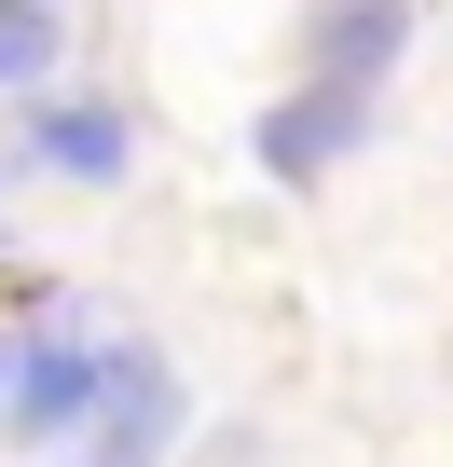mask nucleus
<instances>
[{"label": "nucleus", "instance_id": "obj_3", "mask_svg": "<svg viewBox=\"0 0 453 467\" xmlns=\"http://www.w3.org/2000/svg\"><path fill=\"white\" fill-rule=\"evenodd\" d=\"M357 138H371V83H316V69H303L275 110H248V151H262V179H275V192H316Z\"/></svg>", "mask_w": 453, "mask_h": 467}, {"label": "nucleus", "instance_id": "obj_6", "mask_svg": "<svg viewBox=\"0 0 453 467\" xmlns=\"http://www.w3.org/2000/svg\"><path fill=\"white\" fill-rule=\"evenodd\" d=\"M69 56V0H0V97H42Z\"/></svg>", "mask_w": 453, "mask_h": 467}, {"label": "nucleus", "instance_id": "obj_5", "mask_svg": "<svg viewBox=\"0 0 453 467\" xmlns=\"http://www.w3.org/2000/svg\"><path fill=\"white\" fill-rule=\"evenodd\" d=\"M412 28H426L412 0H316V15H303V69H316V83H371V97H385V69L412 56Z\"/></svg>", "mask_w": 453, "mask_h": 467}, {"label": "nucleus", "instance_id": "obj_7", "mask_svg": "<svg viewBox=\"0 0 453 467\" xmlns=\"http://www.w3.org/2000/svg\"><path fill=\"white\" fill-rule=\"evenodd\" d=\"M0 371H15V330H0Z\"/></svg>", "mask_w": 453, "mask_h": 467}, {"label": "nucleus", "instance_id": "obj_4", "mask_svg": "<svg viewBox=\"0 0 453 467\" xmlns=\"http://www.w3.org/2000/svg\"><path fill=\"white\" fill-rule=\"evenodd\" d=\"M15 165L110 192V179L138 165V110H124V97H69V83H42V97H15Z\"/></svg>", "mask_w": 453, "mask_h": 467}, {"label": "nucleus", "instance_id": "obj_1", "mask_svg": "<svg viewBox=\"0 0 453 467\" xmlns=\"http://www.w3.org/2000/svg\"><path fill=\"white\" fill-rule=\"evenodd\" d=\"M110 344H124V317H110V303H42V317L15 330V371H0V426H15L28 453H56V440L97 412Z\"/></svg>", "mask_w": 453, "mask_h": 467}, {"label": "nucleus", "instance_id": "obj_2", "mask_svg": "<svg viewBox=\"0 0 453 467\" xmlns=\"http://www.w3.org/2000/svg\"><path fill=\"white\" fill-rule=\"evenodd\" d=\"M179 440H192V385L124 330V344H110V385H97V412L56 440V467H179Z\"/></svg>", "mask_w": 453, "mask_h": 467}, {"label": "nucleus", "instance_id": "obj_8", "mask_svg": "<svg viewBox=\"0 0 453 467\" xmlns=\"http://www.w3.org/2000/svg\"><path fill=\"white\" fill-rule=\"evenodd\" d=\"M0 179H15V151H0Z\"/></svg>", "mask_w": 453, "mask_h": 467}]
</instances>
